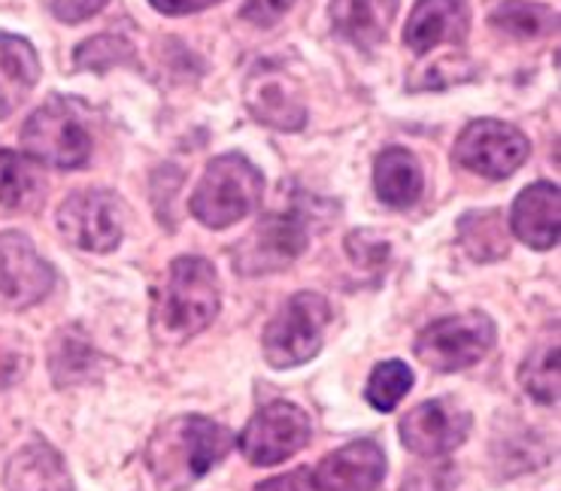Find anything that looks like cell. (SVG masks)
<instances>
[{
    "label": "cell",
    "instance_id": "1",
    "mask_svg": "<svg viewBox=\"0 0 561 491\" xmlns=\"http://www.w3.org/2000/svg\"><path fill=\"white\" fill-rule=\"evenodd\" d=\"M231 431L207 415H176L146 446V467L161 491H185L231 453Z\"/></svg>",
    "mask_w": 561,
    "mask_h": 491
},
{
    "label": "cell",
    "instance_id": "2",
    "mask_svg": "<svg viewBox=\"0 0 561 491\" xmlns=\"http://www.w3.org/2000/svg\"><path fill=\"white\" fill-rule=\"evenodd\" d=\"M219 316V279L213 264L183 255L170 264L152 312V334L161 343H185Z\"/></svg>",
    "mask_w": 561,
    "mask_h": 491
},
{
    "label": "cell",
    "instance_id": "3",
    "mask_svg": "<svg viewBox=\"0 0 561 491\" xmlns=\"http://www.w3.org/2000/svg\"><path fill=\"white\" fill-rule=\"evenodd\" d=\"M264 194V180L249 158L219 156L207 164L204 180L192 194V216L207 228H228L247 219L259 207Z\"/></svg>",
    "mask_w": 561,
    "mask_h": 491
},
{
    "label": "cell",
    "instance_id": "4",
    "mask_svg": "<svg viewBox=\"0 0 561 491\" xmlns=\"http://www.w3.org/2000/svg\"><path fill=\"white\" fill-rule=\"evenodd\" d=\"M27 158L58 170H77L92 158V134L85 128L82 106L73 98H49L31 113L22 128Z\"/></svg>",
    "mask_w": 561,
    "mask_h": 491
},
{
    "label": "cell",
    "instance_id": "5",
    "mask_svg": "<svg viewBox=\"0 0 561 491\" xmlns=\"http://www.w3.org/2000/svg\"><path fill=\"white\" fill-rule=\"evenodd\" d=\"M331 307L316 292H298L288 298L271 322L264 324L262 352L264 362L276 370L300 367L313 362L325 340Z\"/></svg>",
    "mask_w": 561,
    "mask_h": 491
},
{
    "label": "cell",
    "instance_id": "6",
    "mask_svg": "<svg viewBox=\"0 0 561 491\" xmlns=\"http://www.w3.org/2000/svg\"><path fill=\"white\" fill-rule=\"evenodd\" d=\"M495 322L485 312L446 316L416 336V358L437 374H456L480 364L495 346Z\"/></svg>",
    "mask_w": 561,
    "mask_h": 491
},
{
    "label": "cell",
    "instance_id": "7",
    "mask_svg": "<svg viewBox=\"0 0 561 491\" xmlns=\"http://www.w3.org/2000/svg\"><path fill=\"white\" fill-rule=\"evenodd\" d=\"M310 443V415L288 401H274L249 419L237 446L252 467H274Z\"/></svg>",
    "mask_w": 561,
    "mask_h": 491
},
{
    "label": "cell",
    "instance_id": "8",
    "mask_svg": "<svg viewBox=\"0 0 561 491\" xmlns=\"http://www.w3.org/2000/svg\"><path fill=\"white\" fill-rule=\"evenodd\" d=\"M531 142L523 130L497 118H477L458 134L456 164L489 180H507L523 168Z\"/></svg>",
    "mask_w": 561,
    "mask_h": 491
},
{
    "label": "cell",
    "instance_id": "9",
    "mask_svg": "<svg viewBox=\"0 0 561 491\" xmlns=\"http://www.w3.org/2000/svg\"><path fill=\"white\" fill-rule=\"evenodd\" d=\"M307 240H310V225L304 213L298 209L271 213L234 252L237 273L262 276V273L283 271L307 249Z\"/></svg>",
    "mask_w": 561,
    "mask_h": 491
},
{
    "label": "cell",
    "instance_id": "10",
    "mask_svg": "<svg viewBox=\"0 0 561 491\" xmlns=\"http://www.w3.org/2000/svg\"><path fill=\"white\" fill-rule=\"evenodd\" d=\"M58 231L82 252H110L122 243V204L101 189L73 192L58 207Z\"/></svg>",
    "mask_w": 561,
    "mask_h": 491
},
{
    "label": "cell",
    "instance_id": "11",
    "mask_svg": "<svg viewBox=\"0 0 561 491\" xmlns=\"http://www.w3.org/2000/svg\"><path fill=\"white\" fill-rule=\"evenodd\" d=\"M55 271L25 233H0V310H27L53 292Z\"/></svg>",
    "mask_w": 561,
    "mask_h": 491
},
{
    "label": "cell",
    "instance_id": "12",
    "mask_svg": "<svg viewBox=\"0 0 561 491\" xmlns=\"http://www.w3.org/2000/svg\"><path fill=\"white\" fill-rule=\"evenodd\" d=\"M243 98L252 116L276 130H300L307 125V104L298 79L286 67L264 61L247 77Z\"/></svg>",
    "mask_w": 561,
    "mask_h": 491
},
{
    "label": "cell",
    "instance_id": "13",
    "mask_svg": "<svg viewBox=\"0 0 561 491\" xmlns=\"http://www.w3.org/2000/svg\"><path fill=\"white\" fill-rule=\"evenodd\" d=\"M401 439L410 453L422 458H440L458 449L470 434V413L449 398H434L413 407L401 419Z\"/></svg>",
    "mask_w": 561,
    "mask_h": 491
},
{
    "label": "cell",
    "instance_id": "14",
    "mask_svg": "<svg viewBox=\"0 0 561 491\" xmlns=\"http://www.w3.org/2000/svg\"><path fill=\"white\" fill-rule=\"evenodd\" d=\"M310 479L316 491H374L386 479V453L374 439H353L325 455Z\"/></svg>",
    "mask_w": 561,
    "mask_h": 491
},
{
    "label": "cell",
    "instance_id": "15",
    "mask_svg": "<svg viewBox=\"0 0 561 491\" xmlns=\"http://www.w3.org/2000/svg\"><path fill=\"white\" fill-rule=\"evenodd\" d=\"M470 13L465 0H419L407 22L404 43L416 55H428L444 43H465Z\"/></svg>",
    "mask_w": 561,
    "mask_h": 491
},
{
    "label": "cell",
    "instance_id": "16",
    "mask_svg": "<svg viewBox=\"0 0 561 491\" xmlns=\"http://www.w3.org/2000/svg\"><path fill=\"white\" fill-rule=\"evenodd\" d=\"M559 185L552 182H535L528 185L516 204L510 209V228L535 249H552L559 246Z\"/></svg>",
    "mask_w": 561,
    "mask_h": 491
},
{
    "label": "cell",
    "instance_id": "17",
    "mask_svg": "<svg viewBox=\"0 0 561 491\" xmlns=\"http://www.w3.org/2000/svg\"><path fill=\"white\" fill-rule=\"evenodd\" d=\"M39 79V58L27 39L0 31V118L25 104Z\"/></svg>",
    "mask_w": 561,
    "mask_h": 491
},
{
    "label": "cell",
    "instance_id": "18",
    "mask_svg": "<svg viewBox=\"0 0 561 491\" xmlns=\"http://www.w3.org/2000/svg\"><path fill=\"white\" fill-rule=\"evenodd\" d=\"M394 10V0H331L334 27L362 53L377 49L389 37Z\"/></svg>",
    "mask_w": 561,
    "mask_h": 491
},
{
    "label": "cell",
    "instance_id": "19",
    "mask_svg": "<svg viewBox=\"0 0 561 491\" xmlns=\"http://www.w3.org/2000/svg\"><path fill=\"white\" fill-rule=\"evenodd\" d=\"M7 491H73V479L53 446L31 443L7 465Z\"/></svg>",
    "mask_w": 561,
    "mask_h": 491
},
{
    "label": "cell",
    "instance_id": "20",
    "mask_svg": "<svg viewBox=\"0 0 561 491\" xmlns=\"http://www.w3.org/2000/svg\"><path fill=\"white\" fill-rule=\"evenodd\" d=\"M374 189H377L379 201L389 207L404 209L416 204L419 194L425 189V176H422L416 156L401 146L379 152L377 164H374Z\"/></svg>",
    "mask_w": 561,
    "mask_h": 491
},
{
    "label": "cell",
    "instance_id": "21",
    "mask_svg": "<svg viewBox=\"0 0 561 491\" xmlns=\"http://www.w3.org/2000/svg\"><path fill=\"white\" fill-rule=\"evenodd\" d=\"M46 194V176L34 158L13 149H0V207L34 209Z\"/></svg>",
    "mask_w": 561,
    "mask_h": 491
},
{
    "label": "cell",
    "instance_id": "22",
    "mask_svg": "<svg viewBox=\"0 0 561 491\" xmlns=\"http://www.w3.org/2000/svg\"><path fill=\"white\" fill-rule=\"evenodd\" d=\"M458 240L473 261H497L507 255V225L497 213H468L458 221Z\"/></svg>",
    "mask_w": 561,
    "mask_h": 491
},
{
    "label": "cell",
    "instance_id": "23",
    "mask_svg": "<svg viewBox=\"0 0 561 491\" xmlns=\"http://www.w3.org/2000/svg\"><path fill=\"white\" fill-rule=\"evenodd\" d=\"M523 388L528 398L543 407L559 403V336L540 340L519 370Z\"/></svg>",
    "mask_w": 561,
    "mask_h": 491
},
{
    "label": "cell",
    "instance_id": "24",
    "mask_svg": "<svg viewBox=\"0 0 561 491\" xmlns=\"http://www.w3.org/2000/svg\"><path fill=\"white\" fill-rule=\"evenodd\" d=\"M492 25L507 37L537 39L552 34L559 25V13L547 3H528V0H507L492 13Z\"/></svg>",
    "mask_w": 561,
    "mask_h": 491
},
{
    "label": "cell",
    "instance_id": "25",
    "mask_svg": "<svg viewBox=\"0 0 561 491\" xmlns=\"http://www.w3.org/2000/svg\"><path fill=\"white\" fill-rule=\"evenodd\" d=\"M98 352L79 331H61L53 343V376L58 386H77L82 379H92Z\"/></svg>",
    "mask_w": 561,
    "mask_h": 491
},
{
    "label": "cell",
    "instance_id": "26",
    "mask_svg": "<svg viewBox=\"0 0 561 491\" xmlns=\"http://www.w3.org/2000/svg\"><path fill=\"white\" fill-rule=\"evenodd\" d=\"M413 388V370L404 362H382L374 367V374L367 379L365 398L370 401L374 410L379 413H389L398 403L404 401L407 391Z\"/></svg>",
    "mask_w": 561,
    "mask_h": 491
},
{
    "label": "cell",
    "instance_id": "27",
    "mask_svg": "<svg viewBox=\"0 0 561 491\" xmlns=\"http://www.w3.org/2000/svg\"><path fill=\"white\" fill-rule=\"evenodd\" d=\"M125 58H131V46L122 37H94L77 49L79 70H98L101 73V70L118 65Z\"/></svg>",
    "mask_w": 561,
    "mask_h": 491
},
{
    "label": "cell",
    "instance_id": "28",
    "mask_svg": "<svg viewBox=\"0 0 561 491\" xmlns=\"http://www.w3.org/2000/svg\"><path fill=\"white\" fill-rule=\"evenodd\" d=\"M31 367V350L25 336L15 331H0V391L13 388Z\"/></svg>",
    "mask_w": 561,
    "mask_h": 491
},
{
    "label": "cell",
    "instance_id": "29",
    "mask_svg": "<svg viewBox=\"0 0 561 491\" xmlns=\"http://www.w3.org/2000/svg\"><path fill=\"white\" fill-rule=\"evenodd\" d=\"M346 249H350L355 267H362V271L377 273L389 261V243L374 231H353L346 237Z\"/></svg>",
    "mask_w": 561,
    "mask_h": 491
},
{
    "label": "cell",
    "instance_id": "30",
    "mask_svg": "<svg viewBox=\"0 0 561 491\" xmlns=\"http://www.w3.org/2000/svg\"><path fill=\"white\" fill-rule=\"evenodd\" d=\"M453 486V467L449 461L440 465H422L413 473H407L404 491H449Z\"/></svg>",
    "mask_w": 561,
    "mask_h": 491
},
{
    "label": "cell",
    "instance_id": "31",
    "mask_svg": "<svg viewBox=\"0 0 561 491\" xmlns=\"http://www.w3.org/2000/svg\"><path fill=\"white\" fill-rule=\"evenodd\" d=\"M291 3L295 0H247L240 10V19H247L259 27H271L291 10Z\"/></svg>",
    "mask_w": 561,
    "mask_h": 491
},
{
    "label": "cell",
    "instance_id": "32",
    "mask_svg": "<svg viewBox=\"0 0 561 491\" xmlns=\"http://www.w3.org/2000/svg\"><path fill=\"white\" fill-rule=\"evenodd\" d=\"M106 7V0H53V13L67 22V25H77L92 19L94 13H101Z\"/></svg>",
    "mask_w": 561,
    "mask_h": 491
},
{
    "label": "cell",
    "instance_id": "33",
    "mask_svg": "<svg viewBox=\"0 0 561 491\" xmlns=\"http://www.w3.org/2000/svg\"><path fill=\"white\" fill-rule=\"evenodd\" d=\"M156 7L158 13L164 15H188V13H201V10H209L222 0H149Z\"/></svg>",
    "mask_w": 561,
    "mask_h": 491
},
{
    "label": "cell",
    "instance_id": "34",
    "mask_svg": "<svg viewBox=\"0 0 561 491\" xmlns=\"http://www.w3.org/2000/svg\"><path fill=\"white\" fill-rule=\"evenodd\" d=\"M304 479H307V473L298 470V473H286V477H274L267 479V482H259L255 491H307Z\"/></svg>",
    "mask_w": 561,
    "mask_h": 491
}]
</instances>
